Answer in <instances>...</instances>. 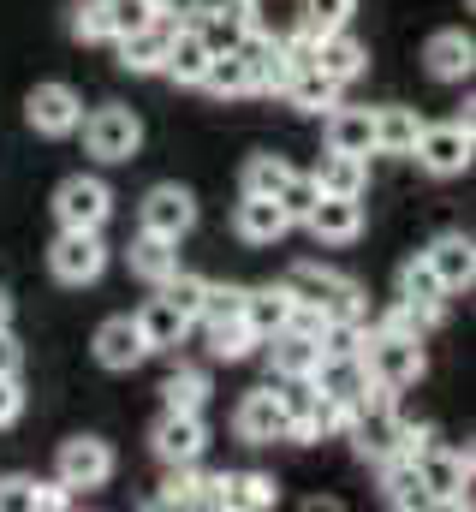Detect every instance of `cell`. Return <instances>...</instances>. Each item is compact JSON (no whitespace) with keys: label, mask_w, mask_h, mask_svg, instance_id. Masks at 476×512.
Here are the masks:
<instances>
[{"label":"cell","mask_w":476,"mask_h":512,"mask_svg":"<svg viewBox=\"0 0 476 512\" xmlns=\"http://www.w3.org/2000/svg\"><path fill=\"white\" fill-rule=\"evenodd\" d=\"M411 465H417L429 501H441V507H471V453L429 447V453H417Z\"/></svg>","instance_id":"4"},{"label":"cell","mask_w":476,"mask_h":512,"mask_svg":"<svg viewBox=\"0 0 476 512\" xmlns=\"http://www.w3.org/2000/svg\"><path fill=\"white\" fill-rule=\"evenodd\" d=\"M471 143L476 137H471V114H465V120H453V126H423V137H417L411 155H417L429 173L447 179V173H465V167H471Z\"/></svg>","instance_id":"9"},{"label":"cell","mask_w":476,"mask_h":512,"mask_svg":"<svg viewBox=\"0 0 476 512\" xmlns=\"http://www.w3.org/2000/svg\"><path fill=\"white\" fill-rule=\"evenodd\" d=\"M24 120L42 131V137H66V131H78L84 108H78V96L66 84H36L30 102H24Z\"/></svg>","instance_id":"12"},{"label":"cell","mask_w":476,"mask_h":512,"mask_svg":"<svg viewBox=\"0 0 476 512\" xmlns=\"http://www.w3.org/2000/svg\"><path fill=\"white\" fill-rule=\"evenodd\" d=\"M286 316H292V298H286V286H262V292H244V328H250L256 340L280 334V328H286Z\"/></svg>","instance_id":"25"},{"label":"cell","mask_w":476,"mask_h":512,"mask_svg":"<svg viewBox=\"0 0 476 512\" xmlns=\"http://www.w3.org/2000/svg\"><path fill=\"white\" fill-rule=\"evenodd\" d=\"M286 173H292V167H286L280 155H250V161H244V197H274V191L286 185Z\"/></svg>","instance_id":"36"},{"label":"cell","mask_w":476,"mask_h":512,"mask_svg":"<svg viewBox=\"0 0 476 512\" xmlns=\"http://www.w3.org/2000/svg\"><path fill=\"white\" fill-rule=\"evenodd\" d=\"M203 66H209V42L197 36V30H173V42H167V78L173 84H203Z\"/></svg>","instance_id":"27"},{"label":"cell","mask_w":476,"mask_h":512,"mask_svg":"<svg viewBox=\"0 0 476 512\" xmlns=\"http://www.w3.org/2000/svg\"><path fill=\"white\" fill-rule=\"evenodd\" d=\"M66 501H72L66 483H30V489H24V512H60Z\"/></svg>","instance_id":"45"},{"label":"cell","mask_w":476,"mask_h":512,"mask_svg":"<svg viewBox=\"0 0 476 512\" xmlns=\"http://www.w3.org/2000/svg\"><path fill=\"white\" fill-rule=\"evenodd\" d=\"M310 387H316V393H328V399H340L346 411H352L357 399H369V393H375L363 352H322V358H316V370H310Z\"/></svg>","instance_id":"7"},{"label":"cell","mask_w":476,"mask_h":512,"mask_svg":"<svg viewBox=\"0 0 476 512\" xmlns=\"http://www.w3.org/2000/svg\"><path fill=\"white\" fill-rule=\"evenodd\" d=\"M363 155H346V149H328L322 161H316V191H328V197H363Z\"/></svg>","instance_id":"24"},{"label":"cell","mask_w":476,"mask_h":512,"mask_svg":"<svg viewBox=\"0 0 476 512\" xmlns=\"http://www.w3.org/2000/svg\"><path fill=\"white\" fill-rule=\"evenodd\" d=\"M203 286H209L203 274H185V268H173V274L161 280V298H167V304H173L185 322H197V310H203Z\"/></svg>","instance_id":"34"},{"label":"cell","mask_w":476,"mask_h":512,"mask_svg":"<svg viewBox=\"0 0 476 512\" xmlns=\"http://www.w3.org/2000/svg\"><path fill=\"white\" fill-rule=\"evenodd\" d=\"M96 358H102V370H137L149 358V340H143L137 316H114V322L96 328Z\"/></svg>","instance_id":"17"},{"label":"cell","mask_w":476,"mask_h":512,"mask_svg":"<svg viewBox=\"0 0 476 512\" xmlns=\"http://www.w3.org/2000/svg\"><path fill=\"white\" fill-rule=\"evenodd\" d=\"M72 36H78V42H114L108 0H78V6H72Z\"/></svg>","instance_id":"38"},{"label":"cell","mask_w":476,"mask_h":512,"mask_svg":"<svg viewBox=\"0 0 476 512\" xmlns=\"http://www.w3.org/2000/svg\"><path fill=\"white\" fill-rule=\"evenodd\" d=\"M423 137V120L411 108H375V155H411Z\"/></svg>","instance_id":"26"},{"label":"cell","mask_w":476,"mask_h":512,"mask_svg":"<svg viewBox=\"0 0 476 512\" xmlns=\"http://www.w3.org/2000/svg\"><path fill=\"white\" fill-rule=\"evenodd\" d=\"M48 268H54V280H66V286H90V280L108 268L102 233H90V227H66V233L54 239V251H48Z\"/></svg>","instance_id":"6"},{"label":"cell","mask_w":476,"mask_h":512,"mask_svg":"<svg viewBox=\"0 0 476 512\" xmlns=\"http://www.w3.org/2000/svg\"><path fill=\"white\" fill-rule=\"evenodd\" d=\"M108 477H114V453H108V441L78 435V441L60 447V483H66V489H102Z\"/></svg>","instance_id":"11"},{"label":"cell","mask_w":476,"mask_h":512,"mask_svg":"<svg viewBox=\"0 0 476 512\" xmlns=\"http://www.w3.org/2000/svg\"><path fill=\"white\" fill-rule=\"evenodd\" d=\"M304 227L322 239V245H352L357 233H363V203L357 197H316V209L304 215Z\"/></svg>","instance_id":"16"},{"label":"cell","mask_w":476,"mask_h":512,"mask_svg":"<svg viewBox=\"0 0 476 512\" xmlns=\"http://www.w3.org/2000/svg\"><path fill=\"white\" fill-rule=\"evenodd\" d=\"M137 328H143V340H149V352H155V346H179L191 322H185L167 298H149V304L137 310Z\"/></svg>","instance_id":"31"},{"label":"cell","mask_w":476,"mask_h":512,"mask_svg":"<svg viewBox=\"0 0 476 512\" xmlns=\"http://www.w3.org/2000/svg\"><path fill=\"white\" fill-rule=\"evenodd\" d=\"M286 96H292L304 114H328V108L340 102V84H334L322 66H304V72H292V78H286Z\"/></svg>","instance_id":"29"},{"label":"cell","mask_w":476,"mask_h":512,"mask_svg":"<svg viewBox=\"0 0 476 512\" xmlns=\"http://www.w3.org/2000/svg\"><path fill=\"white\" fill-rule=\"evenodd\" d=\"M316 197H322V191H316V179H310V173H286V185L274 191V203L286 209V221H304V215L316 209Z\"/></svg>","instance_id":"40"},{"label":"cell","mask_w":476,"mask_h":512,"mask_svg":"<svg viewBox=\"0 0 476 512\" xmlns=\"http://www.w3.org/2000/svg\"><path fill=\"white\" fill-rule=\"evenodd\" d=\"M316 66H322L334 84H352L357 72L369 66V48H363L357 36H346V30H328V36H316Z\"/></svg>","instance_id":"19"},{"label":"cell","mask_w":476,"mask_h":512,"mask_svg":"<svg viewBox=\"0 0 476 512\" xmlns=\"http://www.w3.org/2000/svg\"><path fill=\"white\" fill-rule=\"evenodd\" d=\"M328 149L346 155H375V114L369 108H328Z\"/></svg>","instance_id":"21"},{"label":"cell","mask_w":476,"mask_h":512,"mask_svg":"<svg viewBox=\"0 0 476 512\" xmlns=\"http://www.w3.org/2000/svg\"><path fill=\"white\" fill-rule=\"evenodd\" d=\"M18 364H24V352H18V340L0 328V376H18Z\"/></svg>","instance_id":"48"},{"label":"cell","mask_w":476,"mask_h":512,"mask_svg":"<svg viewBox=\"0 0 476 512\" xmlns=\"http://www.w3.org/2000/svg\"><path fill=\"white\" fill-rule=\"evenodd\" d=\"M352 6L357 0H304V6H298V24H304L310 36H328V30H346Z\"/></svg>","instance_id":"37"},{"label":"cell","mask_w":476,"mask_h":512,"mask_svg":"<svg viewBox=\"0 0 476 512\" xmlns=\"http://www.w3.org/2000/svg\"><path fill=\"white\" fill-rule=\"evenodd\" d=\"M238 435L250 441V447H274V441H286V411H280V393H244L238 399Z\"/></svg>","instance_id":"15"},{"label":"cell","mask_w":476,"mask_h":512,"mask_svg":"<svg viewBox=\"0 0 476 512\" xmlns=\"http://www.w3.org/2000/svg\"><path fill=\"white\" fill-rule=\"evenodd\" d=\"M244 30H250V24H244V18H227V12H203V18H197V36L209 42V54H233Z\"/></svg>","instance_id":"39"},{"label":"cell","mask_w":476,"mask_h":512,"mask_svg":"<svg viewBox=\"0 0 476 512\" xmlns=\"http://www.w3.org/2000/svg\"><path fill=\"white\" fill-rule=\"evenodd\" d=\"M108 18H114V36H131L155 18V0H108Z\"/></svg>","instance_id":"44"},{"label":"cell","mask_w":476,"mask_h":512,"mask_svg":"<svg viewBox=\"0 0 476 512\" xmlns=\"http://www.w3.org/2000/svg\"><path fill=\"white\" fill-rule=\"evenodd\" d=\"M119 42V66L125 72H161L167 66V42H173V18H149L143 30H131V36H114Z\"/></svg>","instance_id":"14"},{"label":"cell","mask_w":476,"mask_h":512,"mask_svg":"<svg viewBox=\"0 0 476 512\" xmlns=\"http://www.w3.org/2000/svg\"><path fill=\"white\" fill-rule=\"evenodd\" d=\"M346 429H352V447L369 459V465H381V459L405 453V423L393 417V405H387V387H375L369 399H357L352 417H346Z\"/></svg>","instance_id":"1"},{"label":"cell","mask_w":476,"mask_h":512,"mask_svg":"<svg viewBox=\"0 0 476 512\" xmlns=\"http://www.w3.org/2000/svg\"><path fill=\"white\" fill-rule=\"evenodd\" d=\"M78 126H84V149H90L96 161H131L137 143H143V120H137L131 108H96V114L78 120Z\"/></svg>","instance_id":"5"},{"label":"cell","mask_w":476,"mask_h":512,"mask_svg":"<svg viewBox=\"0 0 476 512\" xmlns=\"http://www.w3.org/2000/svg\"><path fill=\"white\" fill-rule=\"evenodd\" d=\"M399 298H405V304H441V298H447V286L435 280L429 256H411V262L399 268Z\"/></svg>","instance_id":"33"},{"label":"cell","mask_w":476,"mask_h":512,"mask_svg":"<svg viewBox=\"0 0 476 512\" xmlns=\"http://www.w3.org/2000/svg\"><path fill=\"white\" fill-rule=\"evenodd\" d=\"M286 298L292 304H304V310H322V316H363V304H357V286L352 280H340L334 268H316V262H298L286 280Z\"/></svg>","instance_id":"2"},{"label":"cell","mask_w":476,"mask_h":512,"mask_svg":"<svg viewBox=\"0 0 476 512\" xmlns=\"http://www.w3.org/2000/svg\"><path fill=\"white\" fill-rule=\"evenodd\" d=\"M233 227H238V239H244V245H274L292 221H286V209H280L274 197H244V203H238V215H233Z\"/></svg>","instance_id":"20"},{"label":"cell","mask_w":476,"mask_h":512,"mask_svg":"<svg viewBox=\"0 0 476 512\" xmlns=\"http://www.w3.org/2000/svg\"><path fill=\"white\" fill-rule=\"evenodd\" d=\"M423 60H429V72L441 84H459V78H471V66H476V42L465 30H435L429 48H423Z\"/></svg>","instance_id":"18"},{"label":"cell","mask_w":476,"mask_h":512,"mask_svg":"<svg viewBox=\"0 0 476 512\" xmlns=\"http://www.w3.org/2000/svg\"><path fill=\"white\" fill-rule=\"evenodd\" d=\"M54 215H60V227H90V233H102V221L114 215V191L102 185V179H66L60 191H54Z\"/></svg>","instance_id":"8"},{"label":"cell","mask_w":476,"mask_h":512,"mask_svg":"<svg viewBox=\"0 0 476 512\" xmlns=\"http://www.w3.org/2000/svg\"><path fill=\"white\" fill-rule=\"evenodd\" d=\"M203 90H215V96H244V90H250L244 60H238V54H209V66H203Z\"/></svg>","instance_id":"35"},{"label":"cell","mask_w":476,"mask_h":512,"mask_svg":"<svg viewBox=\"0 0 476 512\" xmlns=\"http://www.w3.org/2000/svg\"><path fill=\"white\" fill-rule=\"evenodd\" d=\"M203 411H167L161 423H155V453L167 459V465H197V453H203Z\"/></svg>","instance_id":"13"},{"label":"cell","mask_w":476,"mask_h":512,"mask_svg":"<svg viewBox=\"0 0 476 512\" xmlns=\"http://www.w3.org/2000/svg\"><path fill=\"white\" fill-rule=\"evenodd\" d=\"M209 340H215L209 352H215V358H227V364H233V358H244V352L256 346V334L244 328V316H233V322H209Z\"/></svg>","instance_id":"42"},{"label":"cell","mask_w":476,"mask_h":512,"mask_svg":"<svg viewBox=\"0 0 476 512\" xmlns=\"http://www.w3.org/2000/svg\"><path fill=\"white\" fill-rule=\"evenodd\" d=\"M363 364H369V382L375 387L399 393V387H417V376H423V346H417V334L381 328L375 340H363Z\"/></svg>","instance_id":"3"},{"label":"cell","mask_w":476,"mask_h":512,"mask_svg":"<svg viewBox=\"0 0 476 512\" xmlns=\"http://www.w3.org/2000/svg\"><path fill=\"white\" fill-rule=\"evenodd\" d=\"M24 411V393H18V376H0V423H18Z\"/></svg>","instance_id":"47"},{"label":"cell","mask_w":476,"mask_h":512,"mask_svg":"<svg viewBox=\"0 0 476 512\" xmlns=\"http://www.w3.org/2000/svg\"><path fill=\"white\" fill-rule=\"evenodd\" d=\"M125 256H131V274H137V280H149V286H161V280L179 268V251H173V239H161V233H143V239H137V245H131Z\"/></svg>","instance_id":"28"},{"label":"cell","mask_w":476,"mask_h":512,"mask_svg":"<svg viewBox=\"0 0 476 512\" xmlns=\"http://www.w3.org/2000/svg\"><path fill=\"white\" fill-rule=\"evenodd\" d=\"M221 507H227V512H262V507H274V483H268L262 471L221 477Z\"/></svg>","instance_id":"30"},{"label":"cell","mask_w":476,"mask_h":512,"mask_svg":"<svg viewBox=\"0 0 476 512\" xmlns=\"http://www.w3.org/2000/svg\"><path fill=\"white\" fill-rule=\"evenodd\" d=\"M381 489H387V501H393V507H429V495H423V477H417V465H411L405 453L381 459Z\"/></svg>","instance_id":"32"},{"label":"cell","mask_w":476,"mask_h":512,"mask_svg":"<svg viewBox=\"0 0 476 512\" xmlns=\"http://www.w3.org/2000/svg\"><path fill=\"white\" fill-rule=\"evenodd\" d=\"M155 12H161V18H197L203 0H155Z\"/></svg>","instance_id":"49"},{"label":"cell","mask_w":476,"mask_h":512,"mask_svg":"<svg viewBox=\"0 0 476 512\" xmlns=\"http://www.w3.org/2000/svg\"><path fill=\"white\" fill-rule=\"evenodd\" d=\"M191 483H197V477H191L185 465H173V477H167V489H161V495H155L149 507H191Z\"/></svg>","instance_id":"46"},{"label":"cell","mask_w":476,"mask_h":512,"mask_svg":"<svg viewBox=\"0 0 476 512\" xmlns=\"http://www.w3.org/2000/svg\"><path fill=\"white\" fill-rule=\"evenodd\" d=\"M197 227V197L185 191V185H155L149 197H143V233H161V239H185Z\"/></svg>","instance_id":"10"},{"label":"cell","mask_w":476,"mask_h":512,"mask_svg":"<svg viewBox=\"0 0 476 512\" xmlns=\"http://www.w3.org/2000/svg\"><path fill=\"white\" fill-rule=\"evenodd\" d=\"M268 358H274V376L286 382V376H310L316 358H322V346H316V334L280 328V334H268Z\"/></svg>","instance_id":"22"},{"label":"cell","mask_w":476,"mask_h":512,"mask_svg":"<svg viewBox=\"0 0 476 512\" xmlns=\"http://www.w3.org/2000/svg\"><path fill=\"white\" fill-rule=\"evenodd\" d=\"M161 399H167V411H203V399H209V382H203L197 370H179V376H167Z\"/></svg>","instance_id":"41"},{"label":"cell","mask_w":476,"mask_h":512,"mask_svg":"<svg viewBox=\"0 0 476 512\" xmlns=\"http://www.w3.org/2000/svg\"><path fill=\"white\" fill-rule=\"evenodd\" d=\"M423 256H429V268H435V280H441L447 292L471 286V274H476V251H471V239L447 233V239H435V245H429Z\"/></svg>","instance_id":"23"},{"label":"cell","mask_w":476,"mask_h":512,"mask_svg":"<svg viewBox=\"0 0 476 512\" xmlns=\"http://www.w3.org/2000/svg\"><path fill=\"white\" fill-rule=\"evenodd\" d=\"M6 322H12V298L0 292V328H6Z\"/></svg>","instance_id":"50"},{"label":"cell","mask_w":476,"mask_h":512,"mask_svg":"<svg viewBox=\"0 0 476 512\" xmlns=\"http://www.w3.org/2000/svg\"><path fill=\"white\" fill-rule=\"evenodd\" d=\"M233 316H244V286H203L197 322H233Z\"/></svg>","instance_id":"43"}]
</instances>
